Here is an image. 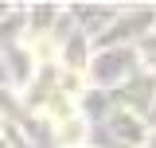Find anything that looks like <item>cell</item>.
I'll use <instances>...</instances> for the list:
<instances>
[{
    "label": "cell",
    "mask_w": 156,
    "mask_h": 148,
    "mask_svg": "<svg viewBox=\"0 0 156 148\" xmlns=\"http://www.w3.org/2000/svg\"><path fill=\"white\" fill-rule=\"evenodd\" d=\"M0 148H8V144H4V140H0Z\"/></svg>",
    "instance_id": "6da1fadb"
}]
</instances>
